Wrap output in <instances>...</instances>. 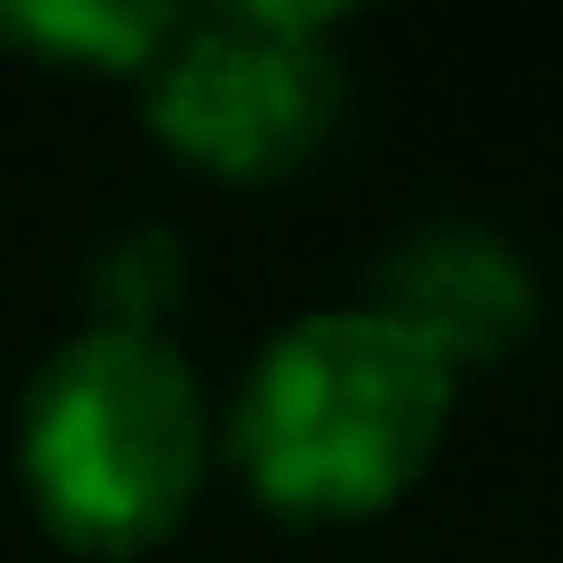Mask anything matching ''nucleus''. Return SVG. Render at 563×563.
<instances>
[{
    "label": "nucleus",
    "mask_w": 563,
    "mask_h": 563,
    "mask_svg": "<svg viewBox=\"0 0 563 563\" xmlns=\"http://www.w3.org/2000/svg\"><path fill=\"white\" fill-rule=\"evenodd\" d=\"M361 308H378L449 378H466V369L519 352V334L537 325V282H528L519 246L493 238L484 220H413L387 238Z\"/></svg>",
    "instance_id": "4"
},
{
    "label": "nucleus",
    "mask_w": 563,
    "mask_h": 563,
    "mask_svg": "<svg viewBox=\"0 0 563 563\" xmlns=\"http://www.w3.org/2000/svg\"><path fill=\"white\" fill-rule=\"evenodd\" d=\"M176 290H185V246L158 220L114 229L97 246V264H88V308H97L106 334H158V317L176 308Z\"/></svg>",
    "instance_id": "6"
},
{
    "label": "nucleus",
    "mask_w": 563,
    "mask_h": 563,
    "mask_svg": "<svg viewBox=\"0 0 563 563\" xmlns=\"http://www.w3.org/2000/svg\"><path fill=\"white\" fill-rule=\"evenodd\" d=\"M167 26H176V9H141V0H123V9H106V0H44V9H0V35L9 44H26V53H44V62H88V70H150V53L167 44Z\"/></svg>",
    "instance_id": "5"
},
{
    "label": "nucleus",
    "mask_w": 563,
    "mask_h": 563,
    "mask_svg": "<svg viewBox=\"0 0 563 563\" xmlns=\"http://www.w3.org/2000/svg\"><path fill=\"white\" fill-rule=\"evenodd\" d=\"M449 396L457 378L378 308H317L255 352L229 405V457L264 510L361 519L431 466Z\"/></svg>",
    "instance_id": "1"
},
{
    "label": "nucleus",
    "mask_w": 563,
    "mask_h": 563,
    "mask_svg": "<svg viewBox=\"0 0 563 563\" xmlns=\"http://www.w3.org/2000/svg\"><path fill=\"white\" fill-rule=\"evenodd\" d=\"M211 413L158 334H70L18 405V466L53 537L88 554L158 545L202 493Z\"/></svg>",
    "instance_id": "2"
},
{
    "label": "nucleus",
    "mask_w": 563,
    "mask_h": 563,
    "mask_svg": "<svg viewBox=\"0 0 563 563\" xmlns=\"http://www.w3.org/2000/svg\"><path fill=\"white\" fill-rule=\"evenodd\" d=\"M150 132L211 167V176H282L317 158V141L343 114V62H334V9L290 0H238V9H176L167 44L141 70Z\"/></svg>",
    "instance_id": "3"
}]
</instances>
